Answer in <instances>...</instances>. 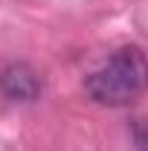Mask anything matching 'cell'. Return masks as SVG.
Returning a JSON list of instances; mask_svg holds the SVG:
<instances>
[{
    "instance_id": "cell-3",
    "label": "cell",
    "mask_w": 148,
    "mask_h": 151,
    "mask_svg": "<svg viewBox=\"0 0 148 151\" xmlns=\"http://www.w3.org/2000/svg\"><path fill=\"white\" fill-rule=\"evenodd\" d=\"M134 142L139 151H148V125L145 122H137L134 125Z\"/></svg>"
},
{
    "instance_id": "cell-1",
    "label": "cell",
    "mask_w": 148,
    "mask_h": 151,
    "mask_svg": "<svg viewBox=\"0 0 148 151\" xmlns=\"http://www.w3.org/2000/svg\"><path fill=\"white\" fill-rule=\"evenodd\" d=\"M84 90L96 105L122 108L137 102L148 90V58L139 47L116 50L99 70H93L84 81Z\"/></svg>"
},
{
    "instance_id": "cell-2",
    "label": "cell",
    "mask_w": 148,
    "mask_h": 151,
    "mask_svg": "<svg viewBox=\"0 0 148 151\" xmlns=\"http://www.w3.org/2000/svg\"><path fill=\"white\" fill-rule=\"evenodd\" d=\"M0 87L9 99H18V102H32L41 93V78L32 67L26 64H9L3 73H0Z\"/></svg>"
}]
</instances>
